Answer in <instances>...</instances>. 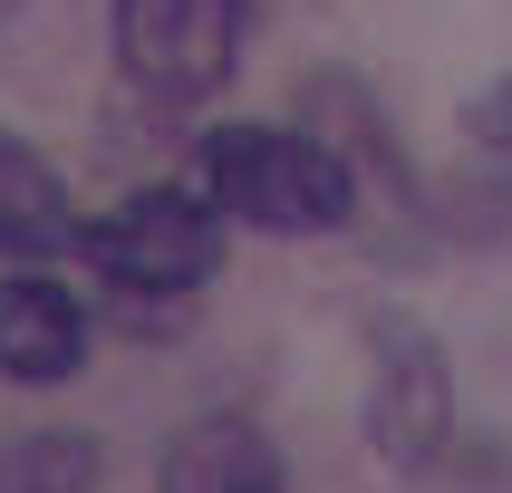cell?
Here are the masks:
<instances>
[{
    "label": "cell",
    "mask_w": 512,
    "mask_h": 493,
    "mask_svg": "<svg viewBox=\"0 0 512 493\" xmlns=\"http://www.w3.org/2000/svg\"><path fill=\"white\" fill-rule=\"evenodd\" d=\"M116 58L155 107H203L242 58V0H116Z\"/></svg>",
    "instance_id": "3"
},
{
    "label": "cell",
    "mask_w": 512,
    "mask_h": 493,
    "mask_svg": "<svg viewBox=\"0 0 512 493\" xmlns=\"http://www.w3.org/2000/svg\"><path fill=\"white\" fill-rule=\"evenodd\" d=\"M78 242H87L78 203L49 174V155H29L20 136H0V252L10 261H68Z\"/></svg>",
    "instance_id": "7"
},
{
    "label": "cell",
    "mask_w": 512,
    "mask_h": 493,
    "mask_svg": "<svg viewBox=\"0 0 512 493\" xmlns=\"http://www.w3.org/2000/svg\"><path fill=\"white\" fill-rule=\"evenodd\" d=\"M78 252L136 300H184V290H203L223 271V203L213 194H136L107 223H87Z\"/></svg>",
    "instance_id": "2"
},
{
    "label": "cell",
    "mask_w": 512,
    "mask_h": 493,
    "mask_svg": "<svg viewBox=\"0 0 512 493\" xmlns=\"http://www.w3.org/2000/svg\"><path fill=\"white\" fill-rule=\"evenodd\" d=\"M155 493H290V464L252 416H194L165 445Z\"/></svg>",
    "instance_id": "6"
},
{
    "label": "cell",
    "mask_w": 512,
    "mask_h": 493,
    "mask_svg": "<svg viewBox=\"0 0 512 493\" xmlns=\"http://www.w3.org/2000/svg\"><path fill=\"white\" fill-rule=\"evenodd\" d=\"M464 203L474 223H512V78L464 116Z\"/></svg>",
    "instance_id": "8"
},
{
    "label": "cell",
    "mask_w": 512,
    "mask_h": 493,
    "mask_svg": "<svg viewBox=\"0 0 512 493\" xmlns=\"http://www.w3.org/2000/svg\"><path fill=\"white\" fill-rule=\"evenodd\" d=\"M78 358H87V310L49 271H10L0 281V377L58 387V377H78Z\"/></svg>",
    "instance_id": "5"
},
{
    "label": "cell",
    "mask_w": 512,
    "mask_h": 493,
    "mask_svg": "<svg viewBox=\"0 0 512 493\" xmlns=\"http://www.w3.org/2000/svg\"><path fill=\"white\" fill-rule=\"evenodd\" d=\"M0 493H97V445L68 426L10 435L0 445Z\"/></svg>",
    "instance_id": "9"
},
{
    "label": "cell",
    "mask_w": 512,
    "mask_h": 493,
    "mask_svg": "<svg viewBox=\"0 0 512 493\" xmlns=\"http://www.w3.org/2000/svg\"><path fill=\"white\" fill-rule=\"evenodd\" d=\"M445 426H455V387H445V358H435L426 329H377V387H368V445L397 474H426L445 455Z\"/></svg>",
    "instance_id": "4"
},
{
    "label": "cell",
    "mask_w": 512,
    "mask_h": 493,
    "mask_svg": "<svg viewBox=\"0 0 512 493\" xmlns=\"http://www.w3.org/2000/svg\"><path fill=\"white\" fill-rule=\"evenodd\" d=\"M203 194L223 203V223L310 242L358 213V174L319 126H223L203 145Z\"/></svg>",
    "instance_id": "1"
}]
</instances>
